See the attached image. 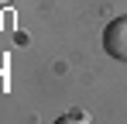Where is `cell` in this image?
<instances>
[{
    "label": "cell",
    "mask_w": 127,
    "mask_h": 124,
    "mask_svg": "<svg viewBox=\"0 0 127 124\" xmlns=\"http://www.w3.org/2000/svg\"><path fill=\"white\" fill-rule=\"evenodd\" d=\"M103 52L110 55V59L127 62V17H117V21L106 24V31H103Z\"/></svg>",
    "instance_id": "1"
},
{
    "label": "cell",
    "mask_w": 127,
    "mask_h": 124,
    "mask_svg": "<svg viewBox=\"0 0 127 124\" xmlns=\"http://www.w3.org/2000/svg\"><path fill=\"white\" fill-rule=\"evenodd\" d=\"M7 3H10V0H0V7H7Z\"/></svg>",
    "instance_id": "2"
}]
</instances>
